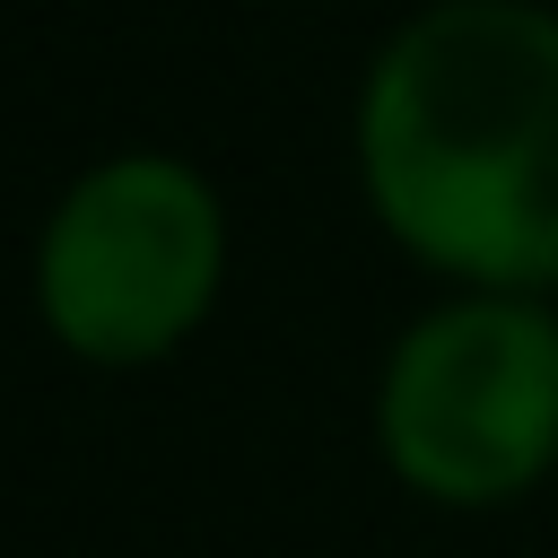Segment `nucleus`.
<instances>
[{
  "label": "nucleus",
  "mask_w": 558,
  "mask_h": 558,
  "mask_svg": "<svg viewBox=\"0 0 558 558\" xmlns=\"http://www.w3.org/2000/svg\"><path fill=\"white\" fill-rule=\"evenodd\" d=\"M357 174L392 244L471 296L558 288V9H418L366 70Z\"/></svg>",
  "instance_id": "f257e3e1"
},
{
  "label": "nucleus",
  "mask_w": 558,
  "mask_h": 558,
  "mask_svg": "<svg viewBox=\"0 0 558 558\" xmlns=\"http://www.w3.org/2000/svg\"><path fill=\"white\" fill-rule=\"evenodd\" d=\"M227 279V209L183 157L87 166L35 244L44 331L87 366H148L201 331Z\"/></svg>",
  "instance_id": "f03ea898"
},
{
  "label": "nucleus",
  "mask_w": 558,
  "mask_h": 558,
  "mask_svg": "<svg viewBox=\"0 0 558 558\" xmlns=\"http://www.w3.org/2000/svg\"><path fill=\"white\" fill-rule=\"evenodd\" d=\"M384 462L436 506H506L558 462V314L453 296L392 340L375 392Z\"/></svg>",
  "instance_id": "7ed1b4c3"
}]
</instances>
